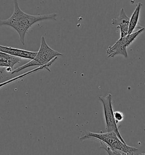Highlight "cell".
<instances>
[{
  "instance_id": "1",
  "label": "cell",
  "mask_w": 145,
  "mask_h": 155,
  "mask_svg": "<svg viewBox=\"0 0 145 155\" xmlns=\"http://www.w3.org/2000/svg\"><path fill=\"white\" fill-rule=\"evenodd\" d=\"M14 9L10 17L6 19H0V26H8L18 32L19 39L23 45H25V37L30 28L35 23L47 20H56V13L33 15L23 12L19 6L18 0H13Z\"/></svg>"
},
{
  "instance_id": "2",
  "label": "cell",
  "mask_w": 145,
  "mask_h": 155,
  "mask_svg": "<svg viewBox=\"0 0 145 155\" xmlns=\"http://www.w3.org/2000/svg\"><path fill=\"white\" fill-rule=\"evenodd\" d=\"M79 139L84 141L86 139H92L96 141H103L114 150H121L127 155L137 154L138 150L133 147L127 146L123 143L114 131L105 133H94L90 131H83Z\"/></svg>"
},
{
  "instance_id": "3",
  "label": "cell",
  "mask_w": 145,
  "mask_h": 155,
  "mask_svg": "<svg viewBox=\"0 0 145 155\" xmlns=\"http://www.w3.org/2000/svg\"><path fill=\"white\" fill-rule=\"evenodd\" d=\"M60 56H63V54L51 48L46 43L44 37H42L39 50L37 52L35 58L26 64L15 69L12 72H11V74H13L14 73H19L23 69L31 67L43 66L45 64L49 63L55 58Z\"/></svg>"
},
{
  "instance_id": "4",
  "label": "cell",
  "mask_w": 145,
  "mask_h": 155,
  "mask_svg": "<svg viewBox=\"0 0 145 155\" xmlns=\"http://www.w3.org/2000/svg\"><path fill=\"white\" fill-rule=\"evenodd\" d=\"M99 100L103 106L105 129L107 132L114 131L123 143H126L121 137L120 132H119L118 124L114 117V112L112 105V94H108L107 96H100L99 97Z\"/></svg>"
},
{
  "instance_id": "5",
  "label": "cell",
  "mask_w": 145,
  "mask_h": 155,
  "mask_svg": "<svg viewBox=\"0 0 145 155\" xmlns=\"http://www.w3.org/2000/svg\"><path fill=\"white\" fill-rule=\"evenodd\" d=\"M22 58L0 51V73L6 71L7 72L13 71L14 66L21 61Z\"/></svg>"
},
{
  "instance_id": "6",
  "label": "cell",
  "mask_w": 145,
  "mask_h": 155,
  "mask_svg": "<svg viewBox=\"0 0 145 155\" xmlns=\"http://www.w3.org/2000/svg\"><path fill=\"white\" fill-rule=\"evenodd\" d=\"M130 18L127 16L124 9L120 10V15L117 18L112 20V24L120 28V38L125 37L128 34Z\"/></svg>"
},
{
  "instance_id": "7",
  "label": "cell",
  "mask_w": 145,
  "mask_h": 155,
  "mask_svg": "<svg viewBox=\"0 0 145 155\" xmlns=\"http://www.w3.org/2000/svg\"><path fill=\"white\" fill-rule=\"evenodd\" d=\"M127 47L125 37L120 38L113 46H110L107 50L108 58H113L118 55H121L125 58L127 57Z\"/></svg>"
},
{
  "instance_id": "8",
  "label": "cell",
  "mask_w": 145,
  "mask_h": 155,
  "mask_svg": "<svg viewBox=\"0 0 145 155\" xmlns=\"http://www.w3.org/2000/svg\"><path fill=\"white\" fill-rule=\"evenodd\" d=\"M0 51L7 53L9 55L21 58L22 59L31 60L34 59L37 54V52L28 51L2 45H0Z\"/></svg>"
},
{
  "instance_id": "9",
  "label": "cell",
  "mask_w": 145,
  "mask_h": 155,
  "mask_svg": "<svg viewBox=\"0 0 145 155\" xmlns=\"http://www.w3.org/2000/svg\"><path fill=\"white\" fill-rule=\"evenodd\" d=\"M58 58H59V57L55 58L54 59L52 60L49 63L45 64V65H43V66H40V67H38V68H37L34 69H33V70H32V71H28V72H26V73H23L22 74H21V75H19V76H17V77H15V78H11V79L9 80H8V81H5V82L0 83V88L2 87H5V85H8V84H11V83H12V82H15V81H16L17 80L22 78H25V77L28 76H29V75H30V74H33V73H36V72H37V71H40V70L46 69V70H47L48 71L50 72V67L52 65V64H53V63H54V62L57 60Z\"/></svg>"
},
{
  "instance_id": "10",
  "label": "cell",
  "mask_w": 145,
  "mask_h": 155,
  "mask_svg": "<svg viewBox=\"0 0 145 155\" xmlns=\"http://www.w3.org/2000/svg\"><path fill=\"white\" fill-rule=\"evenodd\" d=\"M142 6V4L140 2L138 3L137 5L136 9L132 14L131 18H130L127 34H131L132 32H134V30L136 29V28H142V27L139 26V25H138L140 8H141Z\"/></svg>"
},
{
  "instance_id": "11",
  "label": "cell",
  "mask_w": 145,
  "mask_h": 155,
  "mask_svg": "<svg viewBox=\"0 0 145 155\" xmlns=\"http://www.w3.org/2000/svg\"><path fill=\"white\" fill-rule=\"evenodd\" d=\"M100 144V147L103 149H104L105 151L107 152V153L109 155H125L127 154L122 152L121 150H114L111 147H109L108 145H107L106 143H105L103 141L98 140Z\"/></svg>"
},
{
  "instance_id": "12",
  "label": "cell",
  "mask_w": 145,
  "mask_h": 155,
  "mask_svg": "<svg viewBox=\"0 0 145 155\" xmlns=\"http://www.w3.org/2000/svg\"><path fill=\"white\" fill-rule=\"evenodd\" d=\"M114 117L117 124L119 123L120 122H121L124 119V115L121 112H120V111L114 112Z\"/></svg>"
}]
</instances>
